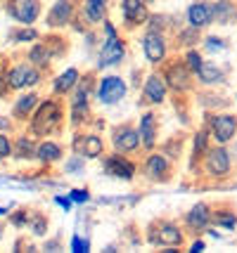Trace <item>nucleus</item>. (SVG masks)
Listing matches in <instances>:
<instances>
[{"instance_id": "obj_1", "label": "nucleus", "mask_w": 237, "mask_h": 253, "mask_svg": "<svg viewBox=\"0 0 237 253\" xmlns=\"http://www.w3.org/2000/svg\"><path fill=\"white\" fill-rule=\"evenodd\" d=\"M62 116H64V111H62V107L57 104L55 99H46V102L34 111V119H31V130H34V135L46 137L50 132H55L57 128H59V123H62Z\"/></svg>"}, {"instance_id": "obj_2", "label": "nucleus", "mask_w": 237, "mask_h": 253, "mask_svg": "<svg viewBox=\"0 0 237 253\" xmlns=\"http://www.w3.org/2000/svg\"><path fill=\"white\" fill-rule=\"evenodd\" d=\"M124 57H126V45L119 41L116 29L104 19V45H102V50H100V69L116 66Z\"/></svg>"}, {"instance_id": "obj_3", "label": "nucleus", "mask_w": 237, "mask_h": 253, "mask_svg": "<svg viewBox=\"0 0 237 253\" xmlns=\"http://www.w3.org/2000/svg\"><path fill=\"white\" fill-rule=\"evenodd\" d=\"M147 239L154 244V246H181L183 232L178 230V225L164 220V222H154V225L149 227Z\"/></svg>"}, {"instance_id": "obj_4", "label": "nucleus", "mask_w": 237, "mask_h": 253, "mask_svg": "<svg viewBox=\"0 0 237 253\" xmlns=\"http://www.w3.org/2000/svg\"><path fill=\"white\" fill-rule=\"evenodd\" d=\"M126 92H128V85L119 76H104L97 83V99L102 104H119L126 97Z\"/></svg>"}, {"instance_id": "obj_5", "label": "nucleus", "mask_w": 237, "mask_h": 253, "mask_svg": "<svg viewBox=\"0 0 237 253\" xmlns=\"http://www.w3.org/2000/svg\"><path fill=\"white\" fill-rule=\"evenodd\" d=\"M7 14L14 22L31 26L41 17V2L38 0H10L7 2Z\"/></svg>"}, {"instance_id": "obj_6", "label": "nucleus", "mask_w": 237, "mask_h": 253, "mask_svg": "<svg viewBox=\"0 0 237 253\" xmlns=\"http://www.w3.org/2000/svg\"><path fill=\"white\" fill-rule=\"evenodd\" d=\"M7 81H10L12 90L34 88L36 83L41 81V71H38L36 64H17L7 71Z\"/></svg>"}, {"instance_id": "obj_7", "label": "nucleus", "mask_w": 237, "mask_h": 253, "mask_svg": "<svg viewBox=\"0 0 237 253\" xmlns=\"http://www.w3.org/2000/svg\"><path fill=\"white\" fill-rule=\"evenodd\" d=\"M230 154H228L226 147H211V149H206V156H204V168H206V173L214 177H223L230 173Z\"/></svg>"}, {"instance_id": "obj_8", "label": "nucleus", "mask_w": 237, "mask_h": 253, "mask_svg": "<svg viewBox=\"0 0 237 253\" xmlns=\"http://www.w3.org/2000/svg\"><path fill=\"white\" fill-rule=\"evenodd\" d=\"M190 74L192 71L185 66V62H173V64L166 66L164 81H166L169 90H173V92H188L190 90Z\"/></svg>"}, {"instance_id": "obj_9", "label": "nucleus", "mask_w": 237, "mask_h": 253, "mask_svg": "<svg viewBox=\"0 0 237 253\" xmlns=\"http://www.w3.org/2000/svg\"><path fill=\"white\" fill-rule=\"evenodd\" d=\"M142 50H145V57L152 64L164 62V59H166V38L161 36V31L149 29V31L142 36Z\"/></svg>"}, {"instance_id": "obj_10", "label": "nucleus", "mask_w": 237, "mask_h": 253, "mask_svg": "<svg viewBox=\"0 0 237 253\" xmlns=\"http://www.w3.org/2000/svg\"><path fill=\"white\" fill-rule=\"evenodd\" d=\"M211 135H214L216 142L226 144L235 137L237 132V116H230V114H216L211 119Z\"/></svg>"}, {"instance_id": "obj_11", "label": "nucleus", "mask_w": 237, "mask_h": 253, "mask_svg": "<svg viewBox=\"0 0 237 253\" xmlns=\"http://www.w3.org/2000/svg\"><path fill=\"white\" fill-rule=\"evenodd\" d=\"M112 144L114 152H121V154H131L140 147V132L131 126H124V128H116L112 135Z\"/></svg>"}, {"instance_id": "obj_12", "label": "nucleus", "mask_w": 237, "mask_h": 253, "mask_svg": "<svg viewBox=\"0 0 237 253\" xmlns=\"http://www.w3.org/2000/svg\"><path fill=\"white\" fill-rule=\"evenodd\" d=\"M104 173L112 177H121V180H131V177L136 175V166L133 161H128L126 154L121 152H116V154L107 156L104 159Z\"/></svg>"}, {"instance_id": "obj_13", "label": "nucleus", "mask_w": 237, "mask_h": 253, "mask_svg": "<svg viewBox=\"0 0 237 253\" xmlns=\"http://www.w3.org/2000/svg\"><path fill=\"white\" fill-rule=\"evenodd\" d=\"M166 92H169V85L166 81L159 76V74H149L142 85V99L149 102V104H161L166 99Z\"/></svg>"}, {"instance_id": "obj_14", "label": "nucleus", "mask_w": 237, "mask_h": 253, "mask_svg": "<svg viewBox=\"0 0 237 253\" xmlns=\"http://www.w3.org/2000/svg\"><path fill=\"white\" fill-rule=\"evenodd\" d=\"M74 17V2L71 0H57L55 5L47 12V26L50 29H64Z\"/></svg>"}, {"instance_id": "obj_15", "label": "nucleus", "mask_w": 237, "mask_h": 253, "mask_svg": "<svg viewBox=\"0 0 237 253\" xmlns=\"http://www.w3.org/2000/svg\"><path fill=\"white\" fill-rule=\"evenodd\" d=\"M121 10H124V19L131 26H140V24L149 22V10H147L145 0H121Z\"/></svg>"}, {"instance_id": "obj_16", "label": "nucleus", "mask_w": 237, "mask_h": 253, "mask_svg": "<svg viewBox=\"0 0 237 253\" xmlns=\"http://www.w3.org/2000/svg\"><path fill=\"white\" fill-rule=\"evenodd\" d=\"M214 22V5H209V2H192L190 7H188V24L194 26V29H204V26H209V24Z\"/></svg>"}, {"instance_id": "obj_17", "label": "nucleus", "mask_w": 237, "mask_h": 253, "mask_svg": "<svg viewBox=\"0 0 237 253\" xmlns=\"http://www.w3.org/2000/svg\"><path fill=\"white\" fill-rule=\"evenodd\" d=\"M145 173L152 180H159V182H166L171 177V164H169V159L164 154H152L149 159H147V164H145Z\"/></svg>"}, {"instance_id": "obj_18", "label": "nucleus", "mask_w": 237, "mask_h": 253, "mask_svg": "<svg viewBox=\"0 0 237 253\" xmlns=\"http://www.w3.org/2000/svg\"><path fill=\"white\" fill-rule=\"evenodd\" d=\"M185 222H188L190 230H197V232L206 230L209 222H211V211H209V206H206V204H194V206L188 211Z\"/></svg>"}, {"instance_id": "obj_19", "label": "nucleus", "mask_w": 237, "mask_h": 253, "mask_svg": "<svg viewBox=\"0 0 237 253\" xmlns=\"http://www.w3.org/2000/svg\"><path fill=\"white\" fill-rule=\"evenodd\" d=\"M140 142L145 149H154V144H157V116L152 114V111H147L145 116L140 119Z\"/></svg>"}, {"instance_id": "obj_20", "label": "nucleus", "mask_w": 237, "mask_h": 253, "mask_svg": "<svg viewBox=\"0 0 237 253\" xmlns=\"http://www.w3.org/2000/svg\"><path fill=\"white\" fill-rule=\"evenodd\" d=\"M104 149V144L97 135H83L76 140V154H81L83 159H97Z\"/></svg>"}, {"instance_id": "obj_21", "label": "nucleus", "mask_w": 237, "mask_h": 253, "mask_svg": "<svg viewBox=\"0 0 237 253\" xmlns=\"http://www.w3.org/2000/svg\"><path fill=\"white\" fill-rule=\"evenodd\" d=\"M83 19L88 24H102L107 19V0H86L83 2Z\"/></svg>"}, {"instance_id": "obj_22", "label": "nucleus", "mask_w": 237, "mask_h": 253, "mask_svg": "<svg viewBox=\"0 0 237 253\" xmlns=\"http://www.w3.org/2000/svg\"><path fill=\"white\" fill-rule=\"evenodd\" d=\"M214 19L218 24H233L237 19V7L233 0H216L214 2Z\"/></svg>"}, {"instance_id": "obj_23", "label": "nucleus", "mask_w": 237, "mask_h": 253, "mask_svg": "<svg viewBox=\"0 0 237 253\" xmlns=\"http://www.w3.org/2000/svg\"><path fill=\"white\" fill-rule=\"evenodd\" d=\"M76 83H79V69H67L64 74H59L55 78L52 90H55V95H67L69 90H74Z\"/></svg>"}, {"instance_id": "obj_24", "label": "nucleus", "mask_w": 237, "mask_h": 253, "mask_svg": "<svg viewBox=\"0 0 237 253\" xmlns=\"http://www.w3.org/2000/svg\"><path fill=\"white\" fill-rule=\"evenodd\" d=\"M36 159H41L43 164H55V161L62 159V147H59L57 142L46 140V142L38 144V149H36Z\"/></svg>"}, {"instance_id": "obj_25", "label": "nucleus", "mask_w": 237, "mask_h": 253, "mask_svg": "<svg viewBox=\"0 0 237 253\" xmlns=\"http://www.w3.org/2000/svg\"><path fill=\"white\" fill-rule=\"evenodd\" d=\"M197 78L202 81L204 85H216V83H221V81L226 78V74L221 71V66L211 64V62H204L202 69H199V74H197Z\"/></svg>"}, {"instance_id": "obj_26", "label": "nucleus", "mask_w": 237, "mask_h": 253, "mask_svg": "<svg viewBox=\"0 0 237 253\" xmlns=\"http://www.w3.org/2000/svg\"><path fill=\"white\" fill-rule=\"evenodd\" d=\"M36 104H38V95H36V92L24 95V97L14 104V116H17V119H26V116H31V114L36 111Z\"/></svg>"}, {"instance_id": "obj_27", "label": "nucleus", "mask_w": 237, "mask_h": 253, "mask_svg": "<svg viewBox=\"0 0 237 253\" xmlns=\"http://www.w3.org/2000/svg\"><path fill=\"white\" fill-rule=\"evenodd\" d=\"M50 47H47V43H43V45H34L31 47V52H29V62L31 64H36L38 69L41 66H46V64H50Z\"/></svg>"}, {"instance_id": "obj_28", "label": "nucleus", "mask_w": 237, "mask_h": 253, "mask_svg": "<svg viewBox=\"0 0 237 253\" xmlns=\"http://www.w3.org/2000/svg\"><path fill=\"white\" fill-rule=\"evenodd\" d=\"M211 222L221 225V227H226V230H235L237 215L233 213V211H216L214 215H211Z\"/></svg>"}, {"instance_id": "obj_29", "label": "nucleus", "mask_w": 237, "mask_h": 253, "mask_svg": "<svg viewBox=\"0 0 237 253\" xmlns=\"http://www.w3.org/2000/svg\"><path fill=\"white\" fill-rule=\"evenodd\" d=\"M183 62H185V66L190 69L192 74H199V69H202V64H204V62H202V55H199L194 47L185 52V59H183Z\"/></svg>"}, {"instance_id": "obj_30", "label": "nucleus", "mask_w": 237, "mask_h": 253, "mask_svg": "<svg viewBox=\"0 0 237 253\" xmlns=\"http://www.w3.org/2000/svg\"><path fill=\"white\" fill-rule=\"evenodd\" d=\"M194 156H202L206 154V149H209V130H199L194 135Z\"/></svg>"}, {"instance_id": "obj_31", "label": "nucleus", "mask_w": 237, "mask_h": 253, "mask_svg": "<svg viewBox=\"0 0 237 253\" xmlns=\"http://www.w3.org/2000/svg\"><path fill=\"white\" fill-rule=\"evenodd\" d=\"M17 147H19V149H17L14 154L19 156V159H34L36 149H38V147H34V144H31V140H26V137H22V140L17 142Z\"/></svg>"}, {"instance_id": "obj_32", "label": "nucleus", "mask_w": 237, "mask_h": 253, "mask_svg": "<svg viewBox=\"0 0 237 253\" xmlns=\"http://www.w3.org/2000/svg\"><path fill=\"white\" fill-rule=\"evenodd\" d=\"M199 29H194V26H190L188 31H183L181 36H178V45H194L197 41H199Z\"/></svg>"}, {"instance_id": "obj_33", "label": "nucleus", "mask_w": 237, "mask_h": 253, "mask_svg": "<svg viewBox=\"0 0 237 253\" xmlns=\"http://www.w3.org/2000/svg\"><path fill=\"white\" fill-rule=\"evenodd\" d=\"M31 230H34V234L43 237V234H46V230H47V220L43 218V215H38V213H36L34 220H31Z\"/></svg>"}, {"instance_id": "obj_34", "label": "nucleus", "mask_w": 237, "mask_h": 253, "mask_svg": "<svg viewBox=\"0 0 237 253\" xmlns=\"http://www.w3.org/2000/svg\"><path fill=\"white\" fill-rule=\"evenodd\" d=\"M64 170H67V173H81V170H83V156L76 154L74 159H69L67 166H64Z\"/></svg>"}, {"instance_id": "obj_35", "label": "nucleus", "mask_w": 237, "mask_h": 253, "mask_svg": "<svg viewBox=\"0 0 237 253\" xmlns=\"http://www.w3.org/2000/svg\"><path fill=\"white\" fill-rule=\"evenodd\" d=\"M88 249H91V244H88V239H81L79 234H76V237L71 239V251H74V253H86Z\"/></svg>"}, {"instance_id": "obj_36", "label": "nucleus", "mask_w": 237, "mask_h": 253, "mask_svg": "<svg viewBox=\"0 0 237 253\" xmlns=\"http://www.w3.org/2000/svg\"><path fill=\"white\" fill-rule=\"evenodd\" d=\"M14 149H12V142L7 140V135H0V159H7Z\"/></svg>"}, {"instance_id": "obj_37", "label": "nucleus", "mask_w": 237, "mask_h": 253, "mask_svg": "<svg viewBox=\"0 0 237 253\" xmlns=\"http://www.w3.org/2000/svg\"><path fill=\"white\" fill-rule=\"evenodd\" d=\"M17 36V41H34V38H38V31L36 29H22V31H14Z\"/></svg>"}, {"instance_id": "obj_38", "label": "nucleus", "mask_w": 237, "mask_h": 253, "mask_svg": "<svg viewBox=\"0 0 237 253\" xmlns=\"http://www.w3.org/2000/svg\"><path fill=\"white\" fill-rule=\"evenodd\" d=\"M10 220H12V225H14V227H22V225H26V222H29V213H26V211H19V213H14V215H12Z\"/></svg>"}, {"instance_id": "obj_39", "label": "nucleus", "mask_w": 237, "mask_h": 253, "mask_svg": "<svg viewBox=\"0 0 237 253\" xmlns=\"http://www.w3.org/2000/svg\"><path fill=\"white\" fill-rule=\"evenodd\" d=\"M69 197H71V201H76V204H83V201H88V199H91V194H88L86 189H74Z\"/></svg>"}, {"instance_id": "obj_40", "label": "nucleus", "mask_w": 237, "mask_h": 253, "mask_svg": "<svg viewBox=\"0 0 237 253\" xmlns=\"http://www.w3.org/2000/svg\"><path fill=\"white\" fill-rule=\"evenodd\" d=\"M206 50H226V41H221V38H206Z\"/></svg>"}, {"instance_id": "obj_41", "label": "nucleus", "mask_w": 237, "mask_h": 253, "mask_svg": "<svg viewBox=\"0 0 237 253\" xmlns=\"http://www.w3.org/2000/svg\"><path fill=\"white\" fill-rule=\"evenodd\" d=\"M10 81H7V74H0V97H5L10 92Z\"/></svg>"}, {"instance_id": "obj_42", "label": "nucleus", "mask_w": 237, "mask_h": 253, "mask_svg": "<svg viewBox=\"0 0 237 253\" xmlns=\"http://www.w3.org/2000/svg\"><path fill=\"white\" fill-rule=\"evenodd\" d=\"M55 204L59 206V209L69 211V209H71V197H55Z\"/></svg>"}, {"instance_id": "obj_43", "label": "nucleus", "mask_w": 237, "mask_h": 253, "mask_svg": "<svg viewBox=\"0 0 237 253\" xmlns=\"http://www.w3.org/2000/svg\"><path fill=\"white\" fill-rule=\"evenodd\" d=\"M190 251H192V253L204 251V242H194V244H192V246H190Z\"/></svg>"}, {"instance_id": "obj_44", "label": "nucleus", "mask_w": 237, "mask_h": 253, "mask_svg": "<svg viewBox=\"0 0 237 253\" xmlns=\"http://www.w3.org/2000/svg\"><path fill=\"white\" fill-rule=\"evenodd\" d=\"M10 119H0V130H10Z\"/></svg>"}, {"instance_id": "obj_45", "label": "nucleus", "mask_w": 237, "mask_h": 253, "mask_svg": "<svg viewBox=\"0 0 237 253\" xmlns=\"http://www.w3.org/2000/svg\"><path fill=\"white\" fill-rule=\"evenodd\" d=\"M5 213H7V209H2V206H0V215H5Z\"/></svg>"}]
</instances>
